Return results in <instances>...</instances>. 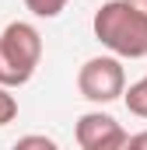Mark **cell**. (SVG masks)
Here are the masks:
<instances>
[{
	"label": "cell",
	"mask_w": 147,
	"mask_h": 150,
	"mask_svg": "<svg viewBox=\"0 0 147 150\" xmlns=\"http://www.w3.org/2000/svg\"><path fill=\"white\" fill-rule=\"evenodd\" d=\"M95 38L119 59H140L147 56V11L130 0H109L91 18Z\"/></svg>",
	"instance_id": "6da1fadb"
},
{
	"label": "cell",
	"mask_w": 147,
	"mask_h": 150,
	"mask_svg": "<svg viewBox=\"0 0 147 150\" xmlns=\"http://www.w3.org/2000/svg\"><path fill=\"white\" fill-rule=\"evenodd\" d=\"M42 63V35L32 21H11L0 32V84L21 87Z\"/></svg>",
	"instance_id": "7a4b0ae2"
},
{
	"label": "cell",
	"mask_w": 147,
	"mask_h": 150,
	"mask_svg": "<svg viewBox=\"0 0 147 150\" xmlns=\"http://www.w3.org/2000/svg\"><path fill=\"white\" fill-rule=\"evenodd\" d=\"M123 87H126V70H123L119 56H91L77 70L81 98H88L95 105H109L116 98H123Z\"/></svg>",
	"instance_id": "3957f363"
},
{
	"label": "cell",
	"mask_w": 147,
	"mask_h": 150,
	"mask_svg": "<svg viewBox=\"0 0 147 150\" xmlns=\"http://www.w3.org/2000/svg\"><path fill=\"white\" fill-rule=\"evenodd\" d=\"M126 129L109 112H84L74 126V140L81 150H119L126 147Z\"/></svg>",
	"instance_id": "277c9868"
},
{
	"label": "cell",
	"mask_w": 147,
	"mask_h": 150,
	"mask_svg": "<svg viewBox=\"0 0 147 150\" xmlns=\"http://www.w3.org/2000/svg\"><path fill=\"white\" fill-rule=\"evenodd\" d=\"M123 101L137 119H147V74L140 80H133L130 87H123Z\"/></svg>",
	"instance_id": "5b68a950"
},
{
	"label": "cell",
	"mask_w": 147,
	"mask_h": 150,
	"mask_svg": "<svg viewBox=\"0 0 147 150\" xmlns=\"http://www.w3.org/2000/svg\"><path fill=\"white\" fill-rule=\"evenodd\" d=\"M25 7L35 14V18H60L67 0H25Z\"/></svg>",
	"instance_id": "8992f818"
},
{
	"label": "cell",
	"mask_w": 147,
	"mask_h": 150,
	"mask_svg": "<svg viewBox=\"0 0 147 150\" xmlns=\"http://www.w3.org/2000/svg\"><path fill=\"white\" fill-rule=\"evenodd\" d=\"M18 119V98L11 94V87L0 84V126H11Z\"/></svg>",
	"instance_id": "52a82bcc"
},
{
	"label": "cell",
	"mask_w": 147,
	"mask_h": 150,
	"mask_svg": "<svg viewBox=\"0 0 147 150\" xmlns=\"http://www.w3.org/2000/svg\"><path fill=\"white\" fill-rule=\"evenodd\" d=\"M18 147L25 150V147H42V150H56V140L53 136H21L18 140Z\"/></svg>",
	"instance_id": "ba28073f"
},
{
	"label": "cell",
	"mask_w": 147,
	"mask_h": 150,
	"mask_svg": "<svg viewBox=\"0 0 147 150\" xmlns=\"http://www.w3.org/2000/svg\"><path fill=\"white\" fill-rule=\"evenodd\" d=\"M126 147H147V133H137V136H126Z\"/></svg>",
	"instance_id": "9c48e42d"
},
{
	"label": "cell",
	"mask_w": 147,
	"mask_h": 150,
	"mask_svg": "<svg viewBox=\"0 0 147 150\" xmlns=\"http://www.w3.org/2000/svg\"><path fill=\"white\" fill-rule=\"evenodd\" d=\"M130 4H137L140 11H147V0H130Z\"/></svg>",
	"instance_id": "30bf717a"
}]
</instances>
